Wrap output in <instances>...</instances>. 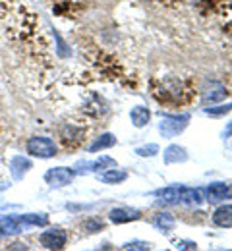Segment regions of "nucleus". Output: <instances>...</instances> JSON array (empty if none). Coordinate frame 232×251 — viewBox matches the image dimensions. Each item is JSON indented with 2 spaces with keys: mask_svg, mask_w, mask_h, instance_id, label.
I'll return each mask as SVG.
<instances>
[{
  "mask_svg": "<svg viewBox=\"0 0 232 251\" xmlns=\"http://www.w3.org/2000/svg\"><path fill=\"white\" fill-rule=\"evenodd\" d=\"M190 124V114H168L163 116L159 122V131L163 133V137H174L178 133H182Z\"/></svg>",
  "mask_w": 232,
  "mask_h": 251,
  "instance_id": "nucleus-1",
  "label": "nucleus"
},
{
  "mask_svg": "<svg viewBox=\"0 0 232 251\" xmlns=\"http://www.w3.org/2000/svg\"><path fill=\"white\" fill-rule=\"evenodd\" d=\"M26 149H27V153L31 157H39V158H52L56 155V143L51 137H45V135L31 137L27 141Z\"/></svg>",
  "mask_w": 232,
  "mask_h": 251,
  "instance_id": "nucleus-2",
  "label": "nucleus"
},
{
  "mask_svg": "<svg viewBox=\"0 0 232 251\" xmlns=\"http://www.w3.org/2000/svg\"><path fill=\"white\" fill-rule=\"evenodd\" d=\"M74 176H76V170L66 168V166H58V168H51L45 174V182L51 188H64L68 184H72Z\"/></svg>",
  "mask_w": 232,
  "mask_h": 251,
  "instance_id": "nucleus-3",
  "label": "nucleus"
},
{
  "mask_svg": "<svg viewBox=\"0 0 232 251\" xmlns=\"http://www.w3.org/2000/svg\"><path fill=\"white\" fill-rule=\"evenodd\" d=\"M225 199H232V184H225V182H215L205 189V201L211 205H217Z\"/></svg>",
  "mask_w": 232,
  "mask_h": 251,
  "instance_id": "nucleus-4",
  "label": "nucleus"
},
{
  "mask_svg": "<svg viewBox=\"0 0 232 251\" xmlns=\"http://www.w3.org/2000/svg\"><path fill=\"white\" fill-rule=\"evenodd\" d=\"M66 240H68V234L64 230H60V228L47 230V232H43L41 238H39L41 246L47 248V250H62V248L66 246Z\"/></svg>",
  "mask_w": 232,
  "mask_h": 251,
  "instance_id": "nucleus-5",
  "label": "nucleus"
},
{
  "mask_svg": "<svg viewBox=\"0 0 232 251\" xmlns=\"http://www.w3.org/2000/svg\"><path fill=\"white\" fill-rule=\"evenodd\" d=\"M26 228H29L26 215H22V217H4V219H0V238L18 234V232H22Z\"/></svg>",
  "mask_w": 232,
  "mask_h": 251,
  "instance_id": "nucleus-6",
  "label": "nucleus"
},
{
  "mask_svg": "<svg viewBox=\"0 0 232 251\" xmlns=\"http://www.w3.org/2000/svg\"><path fill=\"white\" fill-rule=\"evenodd\" d=\"M141 217V213L137 209H130V207H118V209H112L108 219L112 220L114 224H126V222H132Z\"/></svg>",
  "mask_w": 232,
  "mask_h": 251,
  "instance_id": "nucleus-7",
  "label": "nucleus"
},
{
  "mask_svg": "<svg viewBox=\"0 0 232 251\" xmlns=\"http://www.w3.org/2000/svg\"><path fill=\"white\" fill-rule=\"evenodd\" d=\"M186 186H170V188L157 189L155 195L163 201V203H182V193Z\"/></svg>",
  "mask_w": 232,
  "mask_h": 251,
  "instance_id": "nucleus-8",
  "label": "nucleus"
},
{
  "mask_svg": "<svg viewBox=\"0 0 232 251\" xmlns=\"http://www.w3.org/2000/svg\"><path fill=\"white\" fill-rule=\"evenodd\" d=\"M213 222L219 228H232V205H221L213 213Z\"/></svg>",
  "mask_w": 232,
  "mask_h": 251,
  "instance_id": "nucleus-9",
  "label": "nucleus"
},
{
  "mask_svg": "<svg viewBox=\"0 0 232 251\" xmlns=\"http://www.w3.org/2000/svg\"><path fill=\"white\" fill-rule=\"evenodd\" d=\"M163 157H165L166 164H178V162H186V160H188V153H186V149L180 147V145H170V147L165 149Z\"/></svg>",
  "mask_w": 232,
  "mask_h": 251,
  "instance_id": "nucleus-10",
  "label": "nucleus"
},
{
  "mask_svg": "<svg viewBox=\"0 0 232 251\" xmlns=\"http://www.w3.org/2000/svg\"><path fill=\"white\" fill-rule=\"evenodd\" d=\"M130 120H132V124L135 127H143V126L149 124V120H151V110L147 106L137 104V106H133L132 110H130Z\"/></svg>",
  "mask_w": 232,
  "mask_h": 251,
  "instance_id": "nucleus-11",
  "label": "nucleus"
},
{
  "mask_svg": "<svg viewBox=\"0 0 232 251\" xmlns=\"http://www.w3.org/2000/svg\"><path fill=\"white\" fill-rule=\"evenodd\" d=\"M174 224H176V220L174 217L170 215V213H159L155 219H153V226L159 230V232H172V228H174Z\"/></svg>",
  "mask_w": 232,
  "mask_h": 251,
  "instance_id": "nucleus-12",
  "label": "nucleus"
},
{
  "mask_svg": "<svg viewBox=\"0 0 232 251\" xmlns=\"http://www.w3.org/2000/svg\"><path fill=\"white\" fill-rule=\"evenodd\" d=\"M128 178V172H124V170H118V168H110V170H106V172H103L99 176V180L103 184H110V186H114V184H120V182H124Z\"/></svg>",
  "mask_w": 232,
  "mask_h": 251,
  "instance_id": "nucleus-13",
  "label": "nucleus"
},
{
  "mask_svg": "<svg viewBox=\"0 0 232 251\" xmlns=\"http://www.w3.org/2000/svg\"><path fill=\"white\" fill-rule=\"evenodd\" d=\"M114 143H116V137L112 133H103V135H99L89 145V153H97V151H103V149H110Z\"/></svg>",
  "mask_w": 232,
  "mask_h": 251,
  "instance_id": "nucleus-14",
  "label": "nucleus"
},
{
  "mask_svg": "<svg viewBox=\"0 0 232 251\" xmlns=\"http://www.w3.org/2000/svg\"><path fill=\"white\" fill-rule=\"evenodd\" d=\"M205 199H203V195H201V189H192V188H184V193H182V203H186V205H201Z\"/></svg>",
  "mask_w": 232,
  "mask_h": 251,
  "instance_id": "nucleus-15",
  "label": "nucleus"
},
{
  "mask_svg": "<svg viewBox=\"0 0 232 251\" xmlns=\"http://www.w3.org/2000/svg\"><path fill=\"white\" fill-rule=\"evenodd\" d=\"M227 97V89L223 87V85H215L213 89H209V91H205L203 93V102L207 104V102H219V100H223Z\"/></svg>",
  "mask_w": 232,
  "mask_h": 251,
  "instance_id": "nucleus-16",
  "label": "nucleus"
},
{
  "mask_svg": "<svg viewBox=\"0 0 232 251\" xmlns=\"http://www.w3.org/2000/svg\"><path fill=\"white\" fill-rule=\"evenodd\" d=\"M232 110V102L229 104H219V106H207V108H203V112L205 114H209V116H223V114H229Z\"/></svg>",
  "mask_w": 232,
  "mask_h": 251,
  "instance_id": "nucleus-17",
  "label": "nucleus"
},
{
  "mask_svg": "<svg viewBox=\"0 0 232 251\" xmlns=\"http://www.w3.org/2000/svg\"><path fill=\"white\" fill-rule=\"evenodd\" d=\"M157 153H159V145L157 143H149V145H143V147L135 149V155H139V157H155Z\"/></svg>",
  "mask_w": 232,
  "mask_h": 251,
  "instance_id": "nucleus-18",
  "label": "nucleus"
},
{
  "mask_svg": "<svg viewBox=\"0 0 232 251\" xmlns=\"http://www.w3.org/2000/svg\"><path fill=\"white\" fill-rule=\"evenodd\" d=\"M103 222H99V220H87L85 224H83V228L87 230V232H97V230H103Z\"/></svg>",
  "mask_w": 232,
  "mask_h": 251,
  "instance_id": "nucleus-19",
  "label": "nucleus"
},
{
  "mask_svg": "<svg viewBox=\"0 0 232 251\" xmlns=\"http://www.w3.org/2000/svg\"><path fill=\"white\" fill-rule=\"evenodd\" d=\"M124 250H149V244L147 242H130L124 246Z\"/></svg>",
  "mask_w": 232,
  "mask_h": 251,
  "instance_id": "nucleus-20",
  "label": "nucleus"
},
{
  "mask_svg": "<svg viewBox=\"0 0 232 251\" xmlns=\"http://www.w3.org/2000/svg\"><path fill=\"white\" fill-rule=\"evenodd\" d=\"M176 248H180V250H196L198 246H196V242H184L182 246H176Z\"/></svg>",
  "mask_w": 232,
  "mask_h": 251,
  "instance_id": "nucleus-21",
  "label": "nucleus"
},
{
  "mask_svg": "<svg viewBox=\"0 0 232 251\" xmlns=\"http://www.w3.org/2000/svg\"><path fill=\"white\" fill-rule=\"evenodd\" d=\"M223 137H232V120L229 122V126H227V129L223 131Z\"/></svg>",
  "mask_w": 232,
  "mask_h": 251,
  "instance_id": "nucleus-22",
  "label": "nucleus"
}]
</instances>
